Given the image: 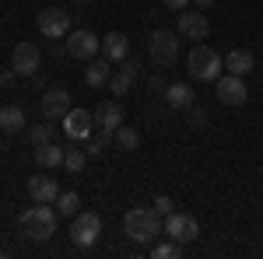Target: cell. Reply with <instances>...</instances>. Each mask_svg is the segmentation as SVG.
<instances>
[{
    "label": "cell",
    "mask_w": 263,
    "mask_h": 259,
    "mask_svg": "<svg viewBox=\"0 0 263 259\" xmlns=\"http://www.w3.org/2000/svg\"><path fill=\"white\" fill-rule=\"evenodd\" d=\"M57 221H60L57 207L35 203V207H28V210L18 217V231L25 235V238H32V242H46V238L57 235Z\"/></svg>",
    "instance_id": "1"
},
{
    "label": "cell",
    "mask_w": 263,
    "mask_h": 259,
    "mask_svg": "<svg viewBox=\"0 0 263 259\" xmlns=\"http://www.w3.org/2000/svg\"><path fill=\"white\" fill-rule=\"evenodd\" d=\"M123 231H126L134 242L147 245V242H155L165 231L162 214H155V207H151V210H147V207H134V210L123 217Z\"/></svg>",
    "instance_id": "2"
},
{
    "label": "cell",
    "mask_w": 263,
    "mask_h": 259,
    "mask_svg": "<svg viewBox=\"0 0 263 259\" xmlns=\"http://www.w3.org/2000/svg\"><path fill=\"white\" fill-rule=\"evenodd\" d=\"M186 70H190L193 81H218L221 70H224V60L211 49V46L197 42V46L190 49V56H186Z\"/></svg>",
    "instance_id": "3"
},
{
    "label": "cell",
    "mask_w": 263,
    "mask_h": 259,
    "mask_svg": "<svg viewBox=\"0 0 263 259\" xmlns=\"http://www.w3.org/2000/svg\"><path fill=\"white\" fill-rule=\"evenodd\" d=\"M147 53H151V60L158 67H172L179 60V35L168 32V28H155L151 39H147Z\"/></svg>",
    "instance_id": "4"
},
{
    "label": "cell",
    "mask_w": 263,
    "mask_h": 259,
    "mask_svg": "<svg viewBox=\"0 0 263 259\" xmlns=\"http://www.w3.org/2000/svg\"><path fill=\"white\" fill-rule=\"evenodd\" d=\"M102 235V217L95 214V210H81V214H74V221H70V238H74V245H81V249H88V245H95Z\"/></svg>",
    "instance_id": "5"
},
{
    "label": "cell",
    "mask_w": 263,
    "mask_h": 259,
    "mask_svg": "<svg viewBox=\"0 0 263 259\" xmlns=\"http://www.w3.org/2000/svg\"><path fill=\"white\" fill-rule=\"evenodd\" d=\"M39 63H42V53L35 42H18L14 53H11V67L18 77H35L39 74Z\"/></svg>",
    "instance_id": "6"
},
{
    "label": "cell",
    "mask_w": 263,
    "mask_h": 259,
    "mask_svg": "<svg viewBox=\"0 0 263 259\" xmlns=\"http://www.w3.org/2000/svg\"><path fill=\"white\" fill-rule=\"evenodd\" d=\"M214 95L224 102V105H246L249 102V88L239 74H221L214 81Z\"/></svg>",
    "instance_id": "7"
},
{
    "label": "cell",
    "mask_w": 263,
    "mask_h": 259,
    "mask_svg": "<svg viewBox=\"0 0 263 259\" xmlns=\"http://www.w3.org/2000/svg\"><path fill=\"white\" fill-rule=\"evenodd\" d=\"M165 235L172 242H179V245H186V242L200 238V224H197V217H190V214H168L165 217Z\"/></svg>",
    "instance_id": "8"
},
{
    "label": "cell",
    "mask_w": 263,
    "mask_h": 259,
    "mask_svg": "<svg viewBox=\"0 0 263 259\" xmlns=\"http://www.w3.org/2000/svg\"><path fill=\"white\" fill-rule=\"evenodd\" d=\"M99 49H102V39H95V32H88V28L67 32V53L74 60H95Z\"/></svg>",
    "instance_id": "9"
},
{
    "label": "cell",
    "mask_w": 263,
    "mask_h": 259,
    "mask_svg": "<svg viewBox=\"0 0 263 259\" xmlns=\"http://www.w3.org/2000/svg\"><path fill=\"white\" fill-rule=\"evenodd\" d=\"M70 109H74V105H70V91H67V88H49V91L42 95V119L63 123V116H67Z\"/></svg>",
    "instance_id": "10"
},
{
    "label": "cell",
    "mask_w": 263,
    "mask_h": 259,
    "mask_svg": "<svg viewBox=\"0 0 263 259\" xmlns=\"http://www.w3.org/2000/svg\"><path fill=\"white\" fill-rule=\"evenodd\" d=\"M39 32L46 39H63L70 32V14L63 7H46V11H39Z\"/></svg>",
    "instance_id": "11"
},
{
    "label": "cell",
    "mask_w": 263,
    "mask_h": 259,
    "mask_svg": "<svg viewBox=\"0 0 263 259\" xmlns=\"http://www.w3.org/2000/svg\"><path fill=\"white\" fill-rule=\"evenodd\" d=\"M137 77H141V60L126 56V60L120 63V70L109 77V91H112V95H130V88H134Z\"/></svg>",
    "instance_id": "12"
},
{
    "label": "cell",
    "mask_w": 263,
    "mask_h": 259,
    "mask_svg": "<svg viewBox=\"0 0 263 259\" xmlns=\"http://www.w3.org/2000/svg\"><path fill=\"white\" fill-rule=\"evenodd\" d=\"M63 130H67V137H70V140H88V133L95 130V116H91V109H70V112L63 116Z\"/></svg>",
    "instance_id": "13"
},
{
    "label": "cell",
    "mask_w": 263,
    "mask_h": 259,
    "mask_svg": "<svg viewBox=\"0 0 263 259\" xmlns=\"http://www.w3.org/2000/svg\"><path fill=\"white\" fill-rule=\"evenodd\" d=\"M207 32H211V25H207V14L203 11H182L179 14V35L182 39L200 42V39H207Z\"/></svg>",
    "instance_id": "14"
},
{
    "label": "cell",
    "mask_w": 263,
    "mask_h": 259,
    "mask_svg": "<svg viewBox=\"0 0 263 259\" xmlns=\"http://www.w3.org/2000/svg\"><path fill=\"white\" fill-rule=\"evenodd\" d=\"M91 116H95V126H99V130L116 133V130L123 126V105H120V102H112V98H109V102H99Z\"/></svg>",
    "instance_id": "15"
},
{
    "label": "cell",
    "mask_w": 263,
    "mask_h": 259,
    "mask_svg": "<svg viewBox=\"0 0 263 259\" xmlns=\"http://www.w3.org/2000/svg\"><path fill=\"white\" fill-rule=\"evenodd\" d=\"M28 196L35 200V203H53V200L60 196V182L53 179V175H32L28 179Z\"/></svg>",
    "instance_id": "16"
},
{
    "label": "cell",
    "mask_w": 263,
    "mask_h": 259,
    "mask_svg": "<svg viewBox=\"0 0 263 259\" xmlns=\"http://www.w3.org/2000/svg\"><path fill=\"white\" fill-rule=\"evenodd\" d=\"M102 53H105L109 63H123L130 56V39H126L123 32H109V35L102 39Z\"/></svg>",
    "instance_id": "17"
},
{
    "label": "cell",
    "mask_w": 263,
    "mask_h": 259,
    "mask_svg": "<svg viewBox=\"0 0 263 259\" xmlns=\"http://www.w3.org/2000/svg\"><path fill=\"white\" fill-rule=\"evenodd\" d=\"M193 102H197V95H193L190 84H168V88H165V105H168V109H182V112H186Z\"/></svg>",
    "instance_id": "18"
},
{
    "label": "cell",
    "mask_w": 263,
    "mask_h": 259,
    "mask_svg": "<svg viewBox=\"0 0 263 259\" xmlns=\"http://www.w3.org/2000/svg\"><path fill=\"white\" fill-rule=\"evenodd\" d=\"M253 67H256V60H253V53H249V49H232V53L224 56V70H228V74L246 77Z\"/></svg>",
    "instance_id": "19"
},
{
    "label": "cell",
    "mask_w": 263,
    "mask_h": 259,
    "mask_svg": "<svg viewBox=\"0 0 263 259\" xmlns=\"http://www.w3.org/2000/svg\"><path fill=\"white\" fill-rule=\"evenodd\" d=\"M109 77H112L109 60H88V67H84V84L88 88H102V84H109Z\"/></svg>",
    "instance_id": "20"
},
{
    "label": "cell",
    "mask_w": 263,
    "mask_h": 259,
    "mask_svg": "<svg viewBox=\"0 0 263 259\" xmlns=\"http://www.w3.org/2000/svg\"><path fill=\"white\" fill-rule=\"evenodd\" d=\"M0 130H4V133H21V130H25V112H21V105H4V109H0Z\"/></svg>",
    "instance_id": "21"
},
{
    "label": "cell",
    "mask_w": 263,
    "mask_h": 259,
    "mask_svg": "<svg viewBox=\"0 0 263 259\" xmlns=\"http://www.w3.org/2000/svg\"><path fill=\"white\" fill-rule=\"evenodd\" d=\"M53 207H57L60 217H74V214H81V196H78L74 189H67V193L60 189V196L53 200Z\"/></svg>",
    "instance_id": "22"
},
{
    "label": "cell",
    "mask_w": 263,
    "mask_h": 259,
    "mask_svg": "<svg viewBox=\"0 0 263 259\" xmlns=\"http://www.w3.org/2000/svg\"><path fill=\"white\" fill-rule=\"evenodd\" d=\"M35 161H39L42 168H60L63 165V147H57V144H42V147H35Z\"/></svg>",
    "instance_id": "23"
},
{
    "label": "cell",
    "mask_w": 263,
    "mask_h": 259,
    "mask_svg": "<svg viewBox=\"0 0 263 259\" xmlns=\"http://www.w3.org/2000/svg\"><path fill=\"white\" fill-rule=\"evenodd\" d=\"M112 140H116V147H120V151H137V147H141V133H137L134 126H126V123L112 133Z\"/></svg>",
    "instance_id": "24"
},
{
    "label": "cell",
    "mask_w": 263,
    "mask_h": 259,
    "mask_svg": "<svg viewBox=\"0 0 263 259\" xmlns=\"http://www.w3.org/2000/svg\"><path fill=\"white\" fill-rule=\"evenodd\" d=\"M109 140H112V133L109 130H91L88 133V144H84V151H88V158H99V154H105V147H109Z\"/></svg>",
    "instance_id": "25"
},
{
    "label": "cell",
    "mask_w": 263,
    "mask_h": 259,
    "mask_svg": "<svg viewBox=\"0 0 263 259\" xmlns=\"http://www.w3.org/2000/svg\"><path fill=\"white\" fill-rule=\"evenodd\" d=\"M84 165H88V151H78V147H70V151H63V168H67V172H74V175H78V172H84Z\"/></svg>",
    "instance_id": "26"
},
{
    "label": "cell",
    "mask_w": 263,
    "mask_h": 259,
    "mask_svg": "<svg viewBox=\"0 0 263 259\" xmlns=\"http://www.w3.org/2000/svg\"><path fill=\"white\" fill-rule=\"evenodd\" d=\"M186 119H190V126H193V130H203V126H211V116H207V109H203V105H197V102L186 109Z\"/></svg>",
    "instance_id": "27"
},
{
    "label": "cell",
    "mask_w": 263,
    "mask_h": 259,
    "mask_svg": "<svg viewBox=\"0 0 263 259\" xmlns=\"http://www.w3.org/2000/svg\"><path fill=\"white\" fill-rule=\"evenodd\" d=\"M28 137H32V144H35V147L53 144V126H49V119H46V123H35V126L28 130Z\"/></svg>",
    "instance_id": "28"
},
{
    "label": "cell",
    "mask_w": 263,
    "mask_h": 259,
    "mask_svg": "<svg viewBox=\"0 0 263 259\" xmlns=\"http://www.w3.org/2000/svg\"><path fill=\"white\" fill-rule=\"evenodd\" d=\"M179 252H182V245H179V242H172V238L151 249V256H158V259H172V256H179Z\"/></svg>",
    "instance_id": "29"
},
{
    "label": "cell",
    "mask_w": 263,
    "mask_h": 259,
    "mask_svg": "<svg viewBox=\"0 0 263 259\" xmlns=\"http://www.w3.org/2000/svg\"><path fill=\"white\" fill-rule=\"evenodd\" d=\"M172 210H176V203H172L168 196H158V200H155V214H162V217H168Z\"/></svg>",
    "instance_id": "30"
},
{
    "label": "cell",
    "mask_w": 263,
    "mask_h": 259,
    "mask_svg": "<svg viewBox=\"0 0 263 259\" xmlns=\"http://www.w3.org/2000/svg\"><path fill=\"white\" fill-rule=\"evenodd\" d=\"M162 4H165V7H168V11H176V14L190 7V0H162Z\"/></svg>",
    "instance_id": "31"
},
{
    "label": "cell",
    "mask_w": 263,
    "mask_h": 259,
    "mask_svg": "<svg viewBox=\"0 0 263 259\" xmlns=\"http://www.w3.org/2000/svg\"><path fill=\"white\" fill-rule=\"evenodd\" d=\"M147 88H151V91H158V95H165V88H168V84H165L162 77H151V84H147Z\"/></svg>",
    "instance_id": "32"
},
{
    "label": "cell",
    "mask_w": 263,
    "mask_h": 259,
    "mask_svg": "<svg viewBox=\"0 0 263 259\" xmlns=\"http://www.w3.org/2000/svg\"><path fill=\"white\" fill-rule=\"evenodd\" d=\"M14 77H18V74H14V67H11V70H0V84H11Z\"/></svg>",
    "instance_id": "33"
},
{
    "label": "cell",
    "mask_w": 263,
    "mask_h": 259,
    "mask_svg": "<svg viewBox=\"0 0 263 259\" xmlns=\"http://www.w3.org/2000/svg\"><path fill=\"white\" fill-rule=\"evenodd\" d=\"M193 4H197L200 11H211V7H214V0H193Z\"/></svg>",
    "instance_id": "34"
},
{
    "label": "cell",
    "mask_w": 263,
    "mask_h": 259,
    "mask_svg": "<svg viewBox=\"0 0 263 259\" xmlns=\"http://www.w3.org/2000/svg\"><path fill=\"white\" fill-rule=\"evenodd\" d=\"M78 4H91V0H78Z\"/></svg>",
    "instance_id": "35"
},
{
    "label": "cell",
    "mask_w": 263,
    "mask_h": 259,
    "mask_svg": "<svg viewBox=\"0 0 263 259\" xmlns=\"http://www.w3.org/2000/svg\"><path fill=\"white\" fill-rule=\"evenodd\" d=\"M0 147H4V137H0Z\"/></svg>",
    "instance_id": "36"
}]
</instances>
